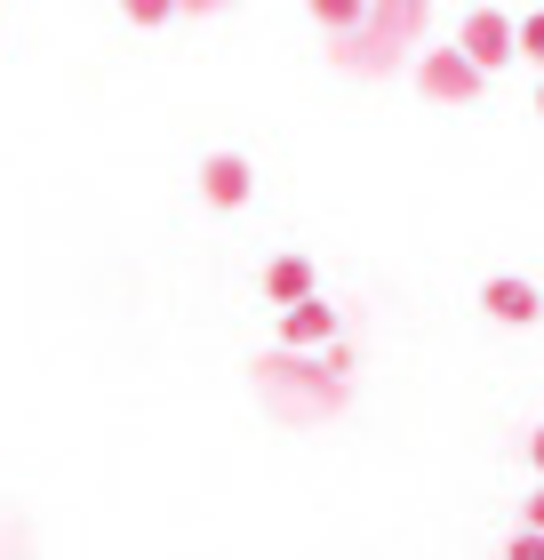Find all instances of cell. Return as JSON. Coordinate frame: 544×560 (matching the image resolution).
Listing matches in <instances>:
<instances>
[{"label":"cell","mask_w":544,"mask_h":560,"mask_svg":"<svg viewBox=\"0 0 544 560\" xmlns=\"http://www.w3.org/2000/svg\"><path fill=\"white\" fill-rule=\"evenodd\" d=\"M481 313H488V320H505V328H529V320L544 313V296H536V280L497 272V280H481Z\"/></svg>","instance_id":"cell-4"},{"label":"cell","mask_w":544,"mask_h":560,"mask_svg":"<svg viewBox=\"0 0 544 560\" xmlns=\"http://www.w3.org/2000/svg\"><path fill=\"white\" fill-rule=\"evenodd\" d=\"M280 345L289 352H328L336 345V304H321V296H304V304H289V313H280Z\"/></svg>","instance_id":"cell-5"},{"label":"cell","mask_w":544,"mask_h":560,"mask_svg":"<svg viewBox=\"0 0 544 560\" xmlns=\"http://www.w3.org/2000/svg\"><path fill=\"white\" fill-rule=\"evenodd\" d=\"M505 560H544V528H521V537L505 545Z\"/></svg>","instance_id":"cell-10"},{"label":"cell","mask_w":544,"mask_h":560,"mask_svg":"<svg viewBox=\"0 0 544 560\" xmlns=\"http://www.w3.org/2000/svg\"><path fill=\"white\" fill-rule=\"evenodd\" d=\"M521 57H529V65H544V9H529V16H521Z\"/></svg>","instance_id":"cell-9"},{"label":"cell","mask_w":544,"mask_h":560,"mask_svg":"<svg viewBox=\"0 0 544 560\" xmlns=\"http://www.w3.org/2000/svg\"><path fill=\"white\" fill-rule=\"evenodd\" d=\"M529 528H544V489H536V497H529Z\"/></svg>","instance_id":"cell-12"},{"label":"cell","mask_w":544,"mask_h":560,"mask_svg":"<svg viewBox=\"0 0 544 560\" xmlns=\"http://www.w3.org/2000/svg\"><path fill=\"white\" fill-rule=\"evenodd\" d=\"M265 296L280 304V313L304 304V296H313V257H273V265H265Z\"/></svg>","instance_id":"cell-6"},{"label":"cell","mask_w":544,"mask_h":560,"mask_svg":"<svg viewBox=\"0 0 544 560\" xmlns=\"http://www.w3.org/2000/svg\"><path fill=\"white\" fill-rule=\"evenodd\" d=\"M176 9H185V0H120V16H128V24H169Z\"/></svg>","instance_id":"cell-8"},{"label":"cell","mask_w":544,"mask_h":560,"mask_svg":"<svg viewBox=\"0 0 544 560\" xmlns=\"http://www.w3.org/2000/svg\"><path fill=\"white\" fill-rule=\"evenodd\" d=\"M417 89L432 96V105H473V96L488 89V72L464 57L456 40H440V48H425V57H417Z\"/></svg>","instance_id":"cell-1"},{"label":"cell","mask_w":544,"mask_h":560,"mask_svg":"<svg viewBox=\"0 0 544 560\" xmlns=\"http://www.w3.org/2000/svg\"><path fill=\"white\" fill-rule=\"evenodd\" d=\"M536 113H544V89H536Z\"/></svg>","instance_id":"cell-14"},{"label":"cell","mask_w":544,"mask_h":560,"mask_svg":"<svg viewBox=\"0 0 544 560\" xmlns=\"http://www.w3.org/2000/svg\"><path fill=\"white\" fill-rule=\"evenodd\" d=\"M456 48L473 57L481 72H505L512 57H521V16H505V9H473L456 24Z\"/></svg>","instance_id":"cell-2"},{"label":"cell","mask_w":544,"mask_h":560,"mask_svg":"<svg viewBox=\"0 0 544 560\" xmlns=\"http://www.w3.org/2000/svg\"><path fill=\"white\" fill-rule=\"evenodd\" d=\"M529 456H536V472H544V424H536V441H529Z\"/></svg>","instance_id":"cell-13"},{"label":"cell","mask_w":544,"mask_h":560,"mask_svg":"<svg viewBox=\"0 0 544 560\" xmlns=\"http://www.w3.org/2000/svg\"><path fill=\"white\" fill-rule=\"evenodd\" d=\"M304 9H313V24H328L336 40H345V33H360V24H369V0H304Z\"/></svg>","instance_id":"cell-7"},{"label":"cell","mask_w":544,"mask_h":560,"mask_svg":"<svg viewBox=\"0 0 544 560\" xmlns=\"http://www.w3.org/2000/svg\"><path fill=\"white\" fill-rule=\"evenodd\" d=\"M217 9H232V0H185V16H217Z\"/></svg>","instance_id":"cell-11"},{"label":"cell","mask_w":544,"mask_h":560,"mask_svg":"<svg viewBox=\"0 0 544 560\" xmlns=\"http://www.w3.org/2000/svg\"><path fill=\"white\" fill-rule=\"evenodd\" d=\"M200 192H209V209H248V192H256L248 152H209L200 161Z\"/></svg>","instance_id":"cell-3"}]
</instances>
